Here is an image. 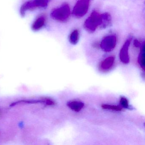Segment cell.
Returning a JSON list of instances; mask_svg holds the SVG:
<instances>
[{"mask_svg":"<svg viewBox=\"0 0 145 145\" xmlns=\"http://www.w3.org/2000/svg\"><path fill=\"white\" fill-rule=\"evenodd\" d=\"M130 43V39L127 40L123 45L120 52V59L121 61L125 64H127L129 62V50Z\"/></svg>","mask_w":145,"mask_h":145,"instance_id":"6","label":"cell"},{"mask_svg":"<svg viewBox=\"0 0 145 145\" xmlns=\"http://www.w3.org/2000/svg\"><path fill=\"white\" fill-rule=\"evenodd\" d=\"M79 32L78 29H75L70 34L69 38V41L72 44H76L79 40Z\"/></svg>","mask_w":145,"mask_h":145,"instance_id":"12","label":"cell"},{"mask_svg":"<svg viewBox=\"0 0 145 145\" xmlns=\"http://www.w3.org/2000/svg\"><path fill=\"white\" fill-rule=\"evenodd\" d=\"M91 0H77L72 10V14L75 18H81L89 10Z\"/></svg>","mask_w":145,"mask_h":145,"instance_id":"4","label":"cell"},{"mask_svg":"<svg viewBox=\"0 0 145 145\" xmlns=\"http://www.w3.org/2000/svg\"><path fill=\"white\" fill-rule=\"evenodd\" d=\"M43 103H45L48 106H52L55 104V102L50 98H45L42 99Z\"/></svg>","mask_w":145,"mask_h":145,"instance_id":"16","label":"cell"},{"mask_svg":"<svg viewBox=\"0 0 145 145\" xmlns=\"http://www.w3.org/2000/svg\"><path fill=\"white\" fill-rule=\"evenodd\" d=\"M140 51L138 57V62L140 64L141 67L143 69H145V44L144 42L142 45L140 47Z\"/></svg>","mask_w":145,"mask_h":145,"instance_id":"8","label":"cell"},{"mask_svg":"<svg viewBox=\"0 0 145 145\" xmlns=\"http://www.w3.org/2000/svg\"><path fill=\"white\" fill-rule=\"evenodd\" d=\"M50 0H33L27 1L23 4L20 8V14L22 16H25L27 10H32L37 8H44L49 4Z\"/></svg>","mask_w":145,"mask_h":145,"instance_id":"3","label":"cell"},{"mask_svg":"<svg viewBox=\"0 0 145 145\" xmlns=\"http://www.w3.org/2000/svg\"><path fill=\"white\" fill-rule=\"evenodd\" d=\"M68 106L69 108L75 112H79L83 108L84 106V103L81 102L74 101L70 102L68 103Z\"/></svg>","mask_w":145,"mask_h":145,"instance_id":"9","label":"cell"},{"mask_svg":"<svg viewBox=\"0 0 145 145\" xmlns=\"http://www.w3.org/2000/svg\"><path fill=\"white\" fill-rule=\"evenodd\" d=\"M71 10L68 4H63L60 7L53 10L51 13L52 19L57 22H65L69 19Z\"/></svg>","mask_w":145,"mask_h":145,"instance_id":"2","label":"cell"},{"mask_svg":"<svg viewBox=\"0 0 145 145\" xmlns=\"http://www.w3.org/2000/svg\"><path fill=\"white\" fill-rule=\"evenodd\" d=\"M120 103L122 106V107L124 108H129V102L126 98L124 97H122L120 98Z\"/></svg>","mask_w":145,"mask_h":145,"instance_id":"15","label":"cell"},{"mask_svg":"<svg viewBox=\"0 0 145 145\" xmlns=\"http://www.w3.org/2000/svg\"><path fill=\"white\" fill-rule=\"evenodd\" d=\"M46 18L44 16L39 17L34 22L32 26V29L34 31H39L41 29L45 24Z\"/></svg>","mask_w":145,"mask_h":145,"instance_id":"7","label":"cell"},{"mask_svg":"<svg viewBox=\"0 0 145 145\" xmlns=\"http://www.w3.org/2000/svg\"><path fill=\"white\" fill-rule=\"evenodd\" d=\"M117 40V37L115 35H108L105 37L101 42V49L105 52L112 51L116 46Z\"/></svg>","mask_w":145,"mask_h":145,"instance_id":"5","label":"cell"},{"mask_svg":"<svg viewBox=\"0 0 145 145\" xmlns=\"http://www.w3.org/2000/svg\"><path fill=\"white\" fill-rule=\"evenodd\" d=\"M103 23L101 28H106L110 25L112 22V17L110 14L108 12L103 13Z\"/></svg>","mask_w":145,"mask_h":145,"instance_id":"10","label":"cell"},{"mask_svg":"<svg viewBox=\"0 0 145 145\" xmlns=\"http://www.w3.org/2000/svg\"><path fill=\"white\" fill-rule=\"evenodd\" d=\"M1 114V111H0V114Z\"/></svg>","mask_w":145,"mask_h":145,"instance_id":"18","label":"cell"},{"mask_svg":"<svg viewBox=\"0 0 145 145\" xmlns=\"http://www.w3.org/2000/svg\"><path fill=\"white\" fill-rule=\"evenodd\" d=\"M143 43H144V42H143ZM143 44L139 42L138 40H135V41H134V44L136 47H140L142 45V44Z\"/></svg>","mask_w":145,"mask_h":145,"instance_id":"17","label":"cell"},{"mask_svg":"<svg viewBox=\"0 0 145 145\" xmlns=\"http://www.w3.org/2000/svg\"><path fill=\"white\" fill-rule=\"evenodd\" d=\"M102 23V14L95 11L86 20L84 27L86 31L91 33L95 32L97 28H100Z\"/></svg>","mask_w":145,"mask_h":145,"instance_id":"1","label":"cell"},{"mask_svg":"<svg viewBox=\"0 0 145 145\" xmlns=\"http://www.w3.org/2000/svg\"><path fill=\"white\" fill-rule=\"evenodd\" d=\"M21 103H43V101L41 100H21V101H18L16 102L12 103L10 105V106H13L17 104H19Z\"/></svg>","mask_w":145,"mask_h":145,"instance_id":"13","label":"cell"},{"mask_svg":"<svg viewBox=\"0 0 145 145\" xmlns=\"http://www.w3.org/2000/svg\"><path fill=\"white\" fill-rule=\"evenodd\" d=\"M114 58L113 56L107 57L101 63V67L103 69L107 70L112 67L114 62Z\"/></svg>","mask_w":145,"mask_h":145,"instance_id":"11","label":"cell"},{"mask_svg":"<svg viewBox=\"0 0 145 145\" xmlns=\"http://www.w3.org/2000/svg\"><path fill=\"white\" fill-rule=\"evenodd\" d=\"M102 107L104 109H110L114 111H120L122 110V108L119 106H113V105L103 104L102 106Z\"/></svg>","mask_w":145,"mask_h":145,"instance_id":"14","label":"cell"}]
</instances>
